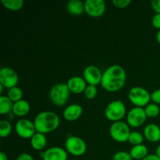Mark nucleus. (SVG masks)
<instances>
[{
    "label": "nucleus",
    "instance_id": "1",
    "mask_svg": "<svg viewBox=\"0 0 160 160\" xmlns=\"http://www.w3.org/2000/svg\"><path fill=\"white\" fill-rule=\"evenodd\" d=\"M126 80L127 74L124 69L119 65H112L103 73L101 85L107 92H115L123 88Z\"/></svg>",
    "mask_w": 160,
    "mask_h": 160
},
{
    "label": "nucleus",
    "instance_id": "2",
    "mask_svg": "<svg viewBox=\"0 0 160 160\" xmlns=\"http://www.w3.org/2000/svg\"><path fill=\"white\" fill-rule=\"evenodd\" d=\"M34 123L37 132L45 134L56 131L59 126L60 120L56 112L43 111L36 116Z\"/></svg>",
    "mask_w": 160,
    "mask_h": 160
},
{
    "label": "nucleus",
    "instance_id": "3",
    "mask_svg": "<svg viewBox=\"0 0 160 160\" xmlns=\"http://www.w3.org/2000/svg\"><path fill=\"white\" fill-rule=\"evenodd\" d=\"M70 91L67 84L59 83L52 87L49 92V98L55 105L64 106L69 100Z\"/></svg>",
    "mask_w": 160,
    "mask_h": 160
},
{
    "label": "nucleus",
    "instance_id": "4",
    "mask_svg": "<svg viewBox=\"0 0 160 160\" xmlns=\"http://www.w3.org/2000/svg\"><path fill=\"white\" fill-rule=\"evenodd\" d=\"M127 113V109L125 104L120 100L112 101L106 106L105 109V116L110 121H121L122 119Z\"/></svg>",
    "mask_w": 160,
    "mask_h": 160
},
{
    "label": "nucleus",
    "instance_id": "5",
    "mask_svg": "<svg viewBox=\"0 0 160 160\" xmlns=\"http://www.w3.org/2000/svg\"><path fill=\"white\" fill-rule=\"evenodd\" d=\"M128 98L134 106L138 107H145L151 100V94L144 88L136 86L130 89Z\"/></svg>",
    "mask_w": 160,
    "mask_h": 160
},
{
    "label": "nucleus",
    "instance_id": "6",
    "mask_svg": "<svg viewBox=\"0 0 160 160\" xmlns=\"http://www.w3.org/2000/svg\"><path fill=\"white\" fill-rule=\"evenodd\" d=\"M131 132L130 126L123 121L114 122L109 128L111 138L117 142H128Z\"/></svg>",
    "mask_w": 160,
    "mask_h": 160
},
{
    "label": "nucleus",
    "instance_id": "7",
    "mask_svg": "<svg viewBox=\"0 0 160 160\" xmlns=\"http://www.w3.org/2000/svg\"><path fill=\"white\" fill-rule=\"evenodd\" d=\"M67 152L74 156H83L87 150V145L81 138L78 136H69L65 142Z\"/></svg>",
    "mask_w": 160,
    "mask_h": 160
},
{
    "label": "nucleus",
    "instance_id": "8",
    "mask_svg": "<svg viewBox=\"0 0 160 160\" xmlns=\"http://www.w3.org/2000/svg\"><path fill=\"white\" fill-rule=\"evenodd\" d=\"M147 115L145 109L138 106L132 108L127 115L128 124L131 128H140L145 123Z\"/></svg>",
    "mask_w": 160,
    "mask_h": 160
},
{
    "label": "nucleus",
    "instance_id": "9",
    "mask_svg": "<svg viewBox=\"0 0 160 160\" xmlns=\"http://www.w3.org/2000/svg\"><path fill=\"white\" fill-rule=\"evenodd\" d=\"M15 131L20 138L31 139L36 133L34 122L28 119H20L16 123Z\"/></svg>",
    "mask_w": 160,
    "mask_h": 160
},
{
    "label": "nucleus",
    "instance_id": "10",
    "mask_svg": "<svg viewBox=\"0 0 160 160\" xmlns=\"http://www.w3.org/2000/svg\"><path fill=\"white\" fill-rule=\"evenodd\" d=\"M19 77L17 72L10 67H2L0 70V84L6 88H12L18 84Z\"/></svg>",
    "mask_w": 160,
    "mask_h": 160
},
{
    "label": "nucleus",
    "instance_id": "11",
    "mask_svg": "<svg viewBox=\"0 0 160 160\" xmlns=\"http://www.w3.org/2000/svg\"><path fill=\"white\" fill-rule=\"evenodd\" d=\"M106 9V4L104 0H86L84 2L85 12L91 17H101L104 14Z\"/></svg>",
    "mask_w": 160,
    "mask_h": 160
},
{
    "label": "nucleus",
    "instance_id": "12",
    "mask_svg": "<svg viewBox=\"0 0 160 160\" xmlns=\"http://www.w3.org/2000/svg\"><path fill=\"white\" fill-rule=\"evenodd\" d=\"M102 74L100 69L95 66H88L84 70V78L86 82L91 85L96 86L97 84H101Z\"/></svg>",
    "mask_w": 160,
    "mask_h": 160
},
{
    "label": "nucleus",
    "instance_id": "13",
    "mask_svg": "<svg viewBox=\"0 0 160 160\" xmlns=\"http://www.w3.org/2000/svg\"><path fill=\"white\" fill-rule=\"evenodd\" d=\"M67 152L61 147H51L44 152L43 160H67Z\"/></svg>",
    "mask_w": 160,
    "mask_h": 160
},
{
    "label": "nucleus",
    "instance_id": "14",
    "mask_svg": "<svg viewBox=\"0 0 160 160\" xmlns=\"http://www.w3.org/2000/svg\"><path fill=\"white\" fill-rule=\"evenodd\" d=\"M70 92L74 94H80L84 92L87 87V82L84 78L80 76H74L70 78L67 83Z\"/></svg>",
    "mask_w": 160,
    "mask_h": 160
},
{
    "label": "nucleus",
    "instance_id": "15",
    "mask_svg": "<svg viewBox=\"0 0 160 160\" xmlns=\"http://www.w3.org/2000/svg\"><path fill=\"white\" fill-rule=\"evenodd\" d=\"M83 108L79 104H70L65 108L63 111V117L67 121H75L81 117Z\"/></svg>",
    "mask_w": 160,
    "mask_h": 160
},
{
    "label": "nucleus",
    "instance_id": "16",
    "mask_svg": "<svg viewBox=\"0 0 160 160\" xmlns=\"http://www.w3.org/2000/svg\"><path fill=\"white\" fill-rule=\"evenodd\" d=\"M144 136L151 142H157L160 140V128L156 123H149L144 128Z\"/></svg>",
    "mask_w": 160,
    "mask_h": 160
},
{
    "label": "nucleus",
    "instance_id": "17",
    "mask_svg": "<svg viewBox=\"0 0 160 160\" xmlns=\"http://www.w3.org/2000/svg\"><path fill=\"white\" fill-rule=\"evenodd\" d=\"M31 109V106L29 102L26 100H20L13 104L12 113L17 117H24L28 115Z\"/></svg>",
    "mask_w": 160,
    "mask_h": 160
},
{
    "label": "nucleus",
    "instance_id": "18",
    "mask_svg": "<svg viewBox=\"0 0 160 160\" xmlns=\"http://www.w3.org/2000/svg\"><path fill=\"white\" fill-rule=\"evenodd\" d=\"M47 145L46 137L44 134L36 132L31 138V145L34 149L37 151H42Z\"/></svg>",
    "mask_w": 160,
    "mask_h": 160
},
{
    "label": "nucleus",
    "instance_id": "19",
    "mask_svg": "<svg viewBox=\"0 0 160 160\" xmlns=\"http://www.w3.org/2000/svg\"><path fill=\"white\" fill-rule=\"evenodd\" d=\"M67 9L70 14L75 16L81 15L85 11L84 2L81 0H70L67 4Z\"/></svg>",
    "mask_w": 160,
    "mask_h": 160
},
{
    "label": "nucleus",
    "instance_id": "20",
    "mask_svg": "<svg viewBox=\"0 0 160 160\" xmlns=\"http://www.w3.org/2000/svg\"><path fill=\"white\" fill-rule=\"evenodd\" d=\"M130 155L134 159H141L142 160L144 158L148 156V148L145 145H134L130 150Z\"/></svg>",
    "mask_w": 160,
    "mask_h": 160
},
{
    "label": "nucleus",
    "instance_id": "21",
    "mask_svg": "<svg viewBox=\"0 0 160 160\" xmlns=\"http://www.w3.org/2000/svg\"><path fill=\"white\" fill-rule=\"evenodd\" d=\"M12 102L9 99V98L6 95L0 96V114L1 115H6L9 114L12 111L13 108Z\"/></svg>",
    "mask_w": 160,
    "mask_h": 160
},
{
    "label": "nucleus",
    "instance_id": "22",
    "mask_svg": "<svg viewBox=\"0 0 160 160\" xmlns=\"http://www.w3.org/2000/svg\"><path fill=\"white\" fill-rule=\"evenodd\" d=\"M2 4L9 10L17 11L23 7L24 2L23 0H2Z\"/></svg>",
    "mask_w": 160,
    "mask_h": 160
},
{
    "label": "nucleus",
    "instance_id": "23",
    "mask_svg": "<svg viewBox=\"0 0 160 160\" xmlns=\"http://www.w3.org/2000/svg\"><path fill=\"white\" fill-rule=\"evenodd\" d=\"M7 96L9 97V99L12 102L15 103L17 102L20 101V100H22V98H23V91L21 90L20 88L16 86V87L9 89Z\"/></svg>",
    "mask_w": 160,
    "mask_h": 160
},
{
    "label": "nucleus",
    "instance_id": "24",
    "mask_svg": "<svg viewBox=\"0 0 160 160\" xmlns=\"http://www.w3.org/2000/svg\"><path fill=\"white\" fill-rule=\"evenodd\" d=\"M145 111L147 117L154 118V117H156L159 114L160 108L156 103H148L145 107Z\"/></svg>",
    "mask_w": 160,
    "mask_h": 160
},
{
    "label": "nucleus",
    "instance_id": "25",
    "mask_svg": "<svg viewBox=\"0 0 160 160\" xmlns=\"http://www.w3.org/2000/svg\"><path fill=\"white\" fill-rule=\"evenodd\" d=\"M12 132V125L10 122L6 120H2L0 121V136L6 138Z\"/></svg>",
    "mask_w": 160,
    "mask_h": 160
},
{
    "label": "nucleus",
    "instance_id": "26",
    "mask_svg": "<svg viewBox=\"0 0 160 160\" xmlns=\"http://www.w3.org/2000/svg\"><path fill=\"white\" fill-rule=\"evenodd\" d=\"M143 141L144 136L138 131H131L129 138H128V142L134 146V145H142L143 143Z\"/></svg>",
    "mask_w": 160,
    "mask_h": 160
},
{
    "label": "nucleus",
    "instance_id": "27",
    "mask_svg": "<svg viewBox=\"0 0 160 160\" xmlns=\"http://www.w3.org/2000/svg\"><path fill=\"white\" fill-rule=\"evenodd\" d=\"M84 93V96H85L86 98H88V99H93L94 98H95V96L97 95V93H98V90H97L96 86L88 84V85L86 87Z\"/></svg>",
    "mask_w": 160,
    "mask_h": 160
},
{
    "label": "nucleus",
    "instance_id": "28",
    "mask_svg": "<svg viewBox=\"0 0 160 160\" xmlns=\"http://www.w3.org/2000/svg\"><path fill=\"white\" fill-rule=\"evenodd\" d=\"M132 157L131 156L129 152L124 151H120L115 153L112 156V160H132Z\"/></svg>",
    "mask_w": 160,
    "mask_h": 160
},
{
    "label": "nucleus",
    "instance_id": "29",
    "mask_svg": "<svg viewBox=\"0 0 160 160\" xmlns=\"http://www.w3.org/2000/svg\"><path fill=\"white\" fill-rule=\"evenodd\" d=\"M131 0H113L112 1V4L117 8H120V9L128 7L131 4Z\"/></svg>",
    "mask_w": 160,
    "mask_h": 160
},
{
    "label": "nucleus",
    "instance_id": "30",
    "mask_svg": "<svg viewBox=\"0 0 160 160\" xmlns=\"http://www.w3.org/2000/svg\"><path fill=\"white\" fill-rule=\"evenodd\" d=\"M151 100L156 104H160V89H156L151 94Z\"/></svg>",
    "mask_w": 160,
    "mask_h": 160
},
{
    "label": "nucleus",
    "instance_id": "31",
    "mask_svg": "<svg viewBox=\"0 0 160 160\" xmlns=\"http://www.w3.org/2000/svg\"><path fill=\"white\" fill-rule=\"evenodd\" d=\"M152 23L154 28L160 30V13H156L153 16Z\"/></svg>",
    "mask_w": 160,
    "mask_h": 160
},
{
    "label": "nucleus",
    "instance_id": "32",
    "mask_svg": "<svg viewBox=\"0 0 160 160\" xmlns=\"http://www.w3.org/2000/svg\"><path fill=\"white\" fill-rule=\"evenodd\" d=\"M151 5L156 13H160V0H152Z\"/></svg>",
    "mask_w": 160,
    "mask_h": 160
},
{
    "label": "nucleus",
    "instance_id": "33",
    "mask_svg": "<svg viewBox=\"0 0 160 160\" xmlns=\"http://www.w3.org/2000/svg\"><path fill=\"white\" fill-rule=\"evenodd\" d=\"M17 160H35L32 156L28 153H21L17 156Z\"/></svg>",
    "mask_w": 160,
    "mask_h": 160
},
{
    "label": "nucleus",
    "instance_id": "34",
    "mask_svg": "<svg viewBox=\"0 0 160 160\" xmlns=\"http://www.w3.org/2000/svg\"><path fill=\"white\" fill-rule=\"evenodd\" d=\"M142 160H160V158L159 156H156V154H151L148 155L145 158H144Z\"/></svg>",
    "mask_w": 160,
    "mask_h": 160
},
{
    "label": "nucleus",
    "instance_id": "35",
    "mask_svg": "<svg viewBox=\"0 0 160 160\" xmlns=\"http://www.w3.org/2000/svg\"><path fill=\"white\" fill-rule=\"evenodd\" d=\"M0 160H8L7 155L5 152H0Z\"/></svg>",
    "mask_w": 160,
    "mask_h": 160
},
{
    "label": "nucleus",
    "instance_id": "36",
    "mask_svg": "<svg viewBox=\"0 0 160 160\" xmlns=\"http://www.w3.org/2000/svg\"><path fill=\"white\" fill-rule=\"evenodd\" d=\"M156 155L157 156H159V157L160 158V145H158V147H157V148H156Z\"/></svg>",
    "mask_w": 160,
    "mask_h": 160
},
{
    "label": "nucleus",
    "instance_id": "37",
    "mask_svg": "<svg viewBox=\"0 0 160 160\" xmlns=\"http://www.w3.org/2000/svg\"><path fill=\"white\" fill-rule=\"evenodd\" d=\"M156 40H157V42L160 44V30H159V31H158L157 34H156Z\"/></svg>",
    "mask_w": 160,
    "mask_h": 160
}]
</instances>
